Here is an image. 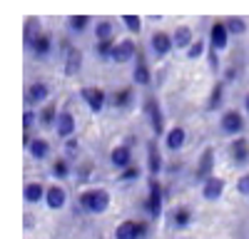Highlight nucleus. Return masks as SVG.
<instances>
[{"mask_svg": "<svg viewBox=\"0 0 249 239\" xmlns=\"http://www.w3.org/2000/svg\"><path fill=\"white\" fill-rule=\"evenodd\" d=\"M110 202H112V197L107 189H82L77 194V205L82 212H88V214H105L110 209Z\"/></svg>", "mask_w": 249, "mask_h": 239, "instance_id": "obj_1", "label": "nucleus"}, {"mask_svg": "<svg viewBox=\"0 0 249 239\" xmlns=\"http://www.w3.org/2000/svg\"><path fill=\"white\" fill-rule=\"evenodd\" d=\"M164 197H167V192H164L162 182H160L157 177H150V179H147V197H144V202H142V209L147 212L150 219H160V217H162Z\"/></svg>", "mask_w": 249, "mask_h": 239, "instance_id": "obj_2", "label": "nucleus"}, {"mask_svg": "<svg viewBox=\"0 0 249 239\" xmlns=\"http://www.w3.org/2000/svg\"><path fill=\"white\" fill-rule=\"evenodd\" d=\"M60 50H62V75L75 77L82 70V50L77 45H72L70 40H62Z\"/></svg>", "mask_w": 249, "mask_h": 239, "instance_id": "obj_3", "label": "nucleus"}, {"mask_svg": "<svg viewBox=\"0 0 249 239\" xmlns=\"http://www.w3.org/2000/svg\"><path fill=\"white\" fill-rule=\"evenodd\" d=\"M150 224L137 222V219H124L115 227V239H147Z\"/></svg>", "mask_w": 249, "mask_h": 239, "instance_id": "obj_4", "label": "nucleus"}, {"mask_svg": "<svg viewBox=\"0 0 249 239\" xmlns=\"http://www.w3.org/2000/svg\"><path fill=\"white\" fill-rule=\"evenodd\" d=\"M219 130L227 137H239L244 135V115L239 110H224L219 117Z\"/></svg>", "mask_w": 249, "mask_h": 239, "instance_id": "obj_5", "label": "nucleus"}, {"mask_svg": "<svg viewBox=\"0 0 249 239\" xmlns=\"http://www.w3.org/2000/svg\"><path fill=\"white\" fill-rule=\"evenodd\" d=\"M144 117L150 120V127H152V135L155 137H164V115H162V107L157 102V97H147L144 100Z\"/></svg>", "mask_w": 249, "mask_h": 239, "instance_id": "obj_6", "label": "nucleus"}, {"mask_svg": "<svg viewBox=\"0 0 249 239\" xmlns=\"http://www.w3.org/2000/svg\"><path fill=\"white\" fill-rule=\"evenodd\" d=\"M80 97H82V102L88 105V110H90L92 115H100L102 110H105V105H107V95H105V90H100L97 85L82 87V90H80Z\"/></svg>", "mask_w": 249, "mask_h": 239, "instance_id": "obj_7", "label": "nucleus"}, {"mask_svg": "<svg viewBox=\"0 0 249 239\" xmlns=\"http://www.w3.org/2000/svg\"><path fill=\"white\" fill-rule=\"evenodd\" d=\"M50 97V85L45 83V80H35V83H30L25 87V107H37V105H45Z\"/></svg>", "mask_w": 249, "mask_h": 239, "instance_id": "obj_8", "label": "nucleus"}, {"mask_svg": "<svg viewBox=\"0 0 249 239\" xmlns=\"http://www.w3.org/2000/svg\"><path fill=\"white\" fill-rule=\"evenodd\" d=\"M137 43L132 37H122V40H117L115 43V50H112V60L110 63H115V65H127V63H132V60L137 57Z\"/></svg>", "mask_w": 249, "mask_h": 239, "instance_id": "obj_9", "label": "nucleus"}, {"mask_svg": "<svg viewBox=\"0 0 249 239\" xmlns=\"http://www.w3.org/2000/svg\"><path fill=\"white\" fill-rule=\"evenodd\" d=\"M230 37H232V33L227 30V25H224V20H214L212 23V28H210V45L212 50H217V52H224L227 48H230Z\"/></svg>", "mask_w": 249, "mask_h": 239, "instance_id": "obj_10", "label": "nucleus"}, {"mask_svg": "<svg viewBox=\"0 0 249 239\" xmlns=\"http://www.w3.org/2000/svg\"><path fill=\"white\" fill-rule=\"evenodd\" d=\"M150 48H152V55L164 60L172 50H175V40H172V33H164V30H155L152 37H150Z\"/></svg>", "mask_w": 249, "mask_h": 239, "instance_id": "obj_11", "label": "nucleus"}, {"mask_svg": "<svg viewBox=\"0 0 249 239\" xmlns=\"http://www.w3.org/2000/svg\"><path fill=\"white\" fill-rule=\"evenodd\" d=\"M43 33H45V30H43V23H40L37 15L25 17V23H23V45H25L28 52L33 50V45L37 43V37L43 35Z\"/></svg>", "mask_w": 249, "mask_h": 239, "instance_id": "obj_12", "label": "nucleus"}, {"mask_svg": "<svg viewBox=\"0 0 249 239\" xmlns=\"http://www.w3.org/2000/svg\"><path fill=\"white\" fill-rule=\"evenodd\" d=\"M132 83H135V85H142V87L152 85V68H150V63H147V57H144V52H137V57H135Z\"/></svg>", "mask_w": 249, "mask_h": 239, "instance_id": "obj_13", "label": "nucleus"}, {"mask_svg": "<svg viewBox=\"0 0 249 239\" xmlns=\"http://www.w3.org/2000/svg\"><path fill=\"white\" fill-rule=\"evenodd\" d=\"M214 172V147H204L199 159H197V170H195V179L202 185L207 177H212Z\"/></svg>", "mask_w": 249, "mask_h": 239, "instance_id": "obj_14", "label": "nucleus"}, {"mask_svg": "<svg viewBox=\"0 0 249 239\" xmlns=\"http://www.w3.org/2000/svg\"><path fill=\"white\" fill-rule=\"evenodd\" d=\"M75 130H77V122H75V115L70 110H60L57 115V122H55V135L65 142V139L75 137Z\"/></svg>", "mask_w": 249, "mask_h": 239, "instance_id": "obj_15", "label": "nucleus"}, {"mask_svg": "<svg viewBox=\"0 0 249 239\" xmlns=\"http://www.w3.org/2000/svg\"><path fill=\"white\" fill-rule=\"evenodd\" d=\"M230 157H232V162L234 167H247L249 165V139L247 137H234L232 142H230Z\"/></svg>", "mask_w": 249, "mask_h": 239, "instance_id": "obj_16", "label": "nucleus"}, {"mask_svg": "<svg viewBox=\"0 0 249 239\" xmlns=\"http://www.w3.org/2000/svg\"><path fill=\"white\" fill-rule=\"evenodd\" d=\"M110 165H112L117 172H122L124 167L135 165V162H132V145L122 142V145L112 147V150H110Z\"/></svg>", "mask_w": 249, "mask_h": 239, "instance_id": "obj_17", "label": "nucleus"}, {"mask_svg": "<svg viewBox=\"0 0 249 239\" xmlns=\"http://www.w3.org/2000/svg\"><path fill=\"white\" fill-rule=\"evenodd\" d=\"M147 172H150V177H160L162 174V170H164V159H162V154H160V147H157V137L155 139H150L147 142Z\"/></svg>", "mask_w": 249, "mask_h": 239, "instance_id": "obj_18", "label": "nucleus"}, {"mask_svg": "<svg viewBox=\"0 0 249 239\" xmlns=\"http://www.w3.org/2000/svg\"><path fill=\"white\" fill-rule=\"evenodd\" d=\"M224 179L222 177H207L204 182H202V199H207V202H217V199H222L224 194Z\"/></svg>", "mask_w": 249, "mask_h": 239, "instance_id": "obj_19", "label": "nucleus"}, {"mask_svg": "<svg viewBox=\"0 0 249 239\" xmlns=\"http://www.w3.org/2000/svg\"><path fill=\"white\" fill-rule=\"evenodd\" d=\"M45 205H48V209H55V212L62 209L68 205V189L62 185H50L45 192Z\"/></svg>", "mask_w": 249, "mask_h": 239, "instance_id": "obj_20", "label": "nucleus"}, {"mask_svg": "<svg viewBox=\"0 0 249 239\" xmlns=\"http://www.w3.org/2000/svg\"><path fill=\"white\" fill-rule=\"evenodd\" d=\"M187 145V130L175 125L167 130V135H164V147H167L170 152H179L182 147Z\"/></svg>", "mask_w": 249, "mask_h": 239, "instance_id": "obj_21", "label": "nucleus"}, {"mask_svg": "<svg viewBox=\"0 0 249 239\" xmlns=\"http://www.w3.org/2000/svg\"><path fill=\"white\" fill-rule=\"evenodd\" d=\"M45 192H48V187L43 185V182H28L25 187H23V199H25V205H40V202H45Z\"/></svg>", "mask_w": 249, "mask_h": 239, "instance_id": "obj_22", "label": "nucleus"}, {"mask_svg": "<svg viewBox=\"0 0 249 239\" xmlns=\"http://www.w3.org/2000/svg\"><path fill=\"white\" fill-rule=\"evenodd\" d=\"M112 107L115 110H130L132 105H135V87L132 85H124V87H120L115 95H112Z\"/></svg>", "mask_w": 249, "mask_h": 239, "instance_id": "obj_23", "label": "nucleus"}, {"mask_svg": "<svg viewBox=\"0 0 249 239\" xmlns=\"http://www.w3.org/2000/svg\"><path fill=\"white\" fill-rule=\"evenodd\" d=\"M172 40H175V50H187L195 43V33L190 25H177L172 33Z\"/></svg>", "mask_w": 249, "mask_h": 239, "instance_id": "obj_24", "label": "nucleus"}, {"mask_svg": "<svg viewBox=\"0 0 249 239\" xmlns=\"http://www.w3.org/2000/svg\"><path fill=\"white\" fill-rule=\"evenodd\" d=\"M224 95H227V83L224 80H217V83L212 85V92H210V100H207V110L214 112L224 105Z\"/></svg>", "mask_w": 249, "mask_h": 239, "instance_id": "obj_25", "label": "nucleus"}, {"mask_svg": "<svg viewBox=\"0 0 249 239\" xmlns=\"http://www.w3.org/2000/svg\"><path fill=\"white\" fill-rule=\"evenodd\" d=\"M28 154L37 159V162H43V159L50 157V142L45 137H33V142L28 145Z\"/></svg>", "mask_w": 249, "mask_h": 239, "instance_id": "obj_26", "label": "nucleus"}, {"mask_svg": "<svg viewBox=\"0 0 249 239\" xmlns=\"http://www.w3.org/2000/svg\"><path fill=\"white\" fill-rule=\"evenodd\" d=\"M50 174L57 179V182H65V179L72 177V165H70V157H57L53 167H50Z\"/></svg>", "mask_w": 249, "mask_h": 239, "instance_id": "obj_27", "label": "nucleus"}, {"mask_svg": "<svg viewBox=\"0 0 249 239\" xmlns=\"http://www.w3.org/2000/svg\"><path fill=\"white\" fill-rule=\"evenodd\" d=\"M50 52H53V35L50 33H43V35L37 37V43L33 45L30 55L37 57V60H45V57H50Z\"/></svg>", "mask_w": 249, "mask_h": 239, "instance_id": "obj_28", "label": "nucleus"}, {"mask_svg": "<svg viewBox=\"0 0 249 239\" xmlns=\"http://www.w3.org/2000/svg\"><path fill=\"white\" fill-rule=\"evenodd\" d=\"M170 222H172V227H175L177 232L187 229V227L192 224V209H190V207H175Z\"/></svg>", "mask_w": 249, "mask_h": 239, "instance_id": "obj_29", "label": "nucleus"}, {"mask_svg": "<svg viewBox=\"0 0 249 239\" xmlns=\"http://www.w3.org/2000/svg\"><path fill=\"white\" fill-rule=\"evenodd\" d=\"M57 115H60V110H57L53 102H45V105H43V110L37 112V125H40V127H53V130H55Z\"/></svg>", "mask_w": 249, "mask_h": 239, "instance_id": "obj_30", "label": "nucleus"}, {"mask_svg": "<svg viewBox=\"0 0 249 239\" xmlns=\"http://www.w3.org/2000/svg\"><path fill=\"white\" fill-rule=\"evenodd\" d=\"M90 25H92V17L90 15H70L68 17V30L72 33V35H82V33H88L90 30Z\"/></svg>", "mask_w": 249, "mask_h": 239, "instance_id": "obj_31", "label": "nucleus"}, {"mask_svg": "<svg viewBox=\"0 0 249 239\" xmlns=\"http://www.w3.org/2000/svg\"><path fill=\"white\" fill-rule=\"evenodd\" d=\"M112 50H115V40H112V37H107V40H97V43H95V55L102 60V63L112 60Z\"/></svg>", "mask_w": 249, "mask_h": 239, "instance_id": "obj_32", "label": "nucleus"}, {"mask_svg": "<svg viewBox=\"0 0 249 239\" xmlns=\"http://www.w3.org/2000/svg\"><path fill=\"white\" fill-rule=\"evenodd\" d=\"M224 25H227V30H230L232 35H244L247 33V20L244 17H239V15H230V17H224Z\"/></svg>", "mask_w": 249, "mask_h": 239, "instance_id": "obj_33", "label": "nucleus"}, {"mask_svg": "<svg viewBox=\"0 0 249 239\" xmlns=\"http://www.w3.org/2000/svg\"><path fill=\"white\" fill-rule=\"evenodd\" d=\"M95 37L97 40H107V37H112V33H115V25H112V20H107V17H102V20H97L95 23Z\"/></svg>", "mask_w": 249, "mask_h": 239, "instance_id": "obj_34", "label": "nucleus"}, {"mask_svg": "<svg viewBox=\"0 0 249 239\" xmlns=\"http://www.w3.org/2000/svg\"><path fill=\"white\" fill-rule=\"evenodd\" d=\"M140 177H142V170H140L137 165H130V167H124V170L117 174V182H120V185H132V182H137Z\"/></svg>", "mask_w": 249, "mask_h": 239, "instance_id": "obj_35", "label": "nucleus"}, {"mask_svg": "<svg viewBox=\"0 0 249 239\" xmlns=\"http://www.w3.org/2000/svg\"><path fill=\"white\" fill-rule=\"evenodd\" d=\"M122 25H124V30H127V33L137 35L142 30V17L140 15H122Z\"/></svg>", "mask_w": 249, "mask_h": 239, "instance_id": "obj_36", "label": "nucleus"}, {"mask_svg": "<svg viewBox=\"0 0 249 239\" xmlns=\"http://www.w3.org/2000/svg\"><path fill=\"white\" fill-rule=\"evenodd\" d=\"M207 50H210V48L204 45V40H195V43L187 48L184 52H187V57H190V60H199L202 55H207Z\"/></svg>", "mask_w": 249, "mask_h": 239, "instance_id": "obj_37", "label": "nucleus"}, {"mask_svg": "<svg viewBox=\"0 0 249 239\" xmlns=\"http://www.w3.org/2000/svg\"><path fill=\"white\" fill-rule=\"evenodd\" d=\"M90 177H92V162H82L75 172V179H77V185H85L90 182Z\"/></svg>", "mask_w": 249, "mask_h": 239, "instance_id": "obj_38", "label": "nucleus"}, {"mask_svg": "<svg viewBox=\"0 0 249 239\" xmlns=\"http://www.w3.org/2000/svg\"><path fill=\"white\" fill-rule=\"evenodd\" d=\"M33 127H37V112H35V107H25V112H23V130L30 132Z\"/></svg>", "mask_w": 249, "mask_h": 239, "instance_id": "obj_39", "label": "nucleus"}, {"mask_svg": "<svg viewBox=\"0 0 249 239\" xmlns=\"http://www.w3.org/2000/svg\"><path fill=\"white\" fill-rule=\"evenodd\" d=\"M237 75H239V65L232 63V65H227V68H224V77H222V80H224L227 85H230V83H234V80H237Z\"/></svg>", "mask_w": 249, "mask_h": 239, "instance_id": "obj_40", "label": "nucleus"}, {"mask_svg": "<svg viewBox=\"0 0 249 239\" xmlns=\"http://www.w3.org/2000/svg\"><path fill=\"white\" fill-rule=\"evenodd\" d=\"M237 192L242 197H249V172H244L239 179H237Z\"/></svg>", "mask_w": 249, "mask_h": 239, "instance_id": "obj_41", "label": "nucleus"}, {"mask_svg": "<svg viewBox=\"0 0 249 239\" xmlns=\"http://www.w3.org/2000/svg\"><path fill=\"white\" fill-rule=\"evenodd\" d=\"M207 63H210V70L212 72H217L219 70V52L210 48V50H207Z\"/></svg>", "mask_w": 249, "mask_h": 239, "instance_id": "obj_42", "label": "nucleus"}, {"mask_svg": "<svg viewBox=\"0 0 249 239\" xmlns=\"http://www.w3.org/2000/svg\"><path fill=\"white\" fill-rule=\"evenodd\" d=\"M77 150H80V147H77V139H75V137L65 139V152H68L65 157H72V154H77Z\"/></svg>", "mask_w": 249, "mask_h": 239, "instance_id": "obj_43", "label": "nucleus"}, {"mask_svg": "<svg viewBox=\"0 0 249 239\" xmlns=\"http://www.w3.org/2000/svg\"><path fill=\"white\" fill-rule=\"evenodd\" d=\"M25 227L33 229V217H30V214H25Z\"/></svg>", "mask_w": 249, "mask_h": 239, "instance_id": "obj_44", "label": "nucleus"}, {"mask_svg": "<svg viewBox=\"0 0 249 239\" xmlns=\"http://www.w3.org/2000/svg\"><path fill=\"white\" fill-rule=\"evenodd\" d=\"M244 110H247V112H249V95H247V97H244Z\"/></svg>", "mask_w": 249, "mask_h": 239, "instance_id": "obj_45", "label": "nucleus"}]
</instances>
